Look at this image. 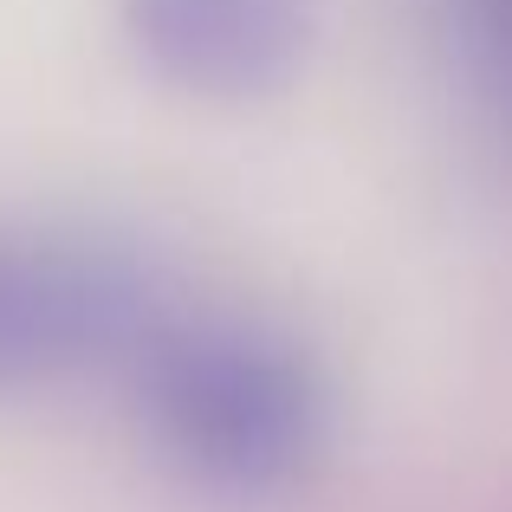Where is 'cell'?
I'll return each mask as SVG.
<instances>
[{"label":"cell","mask_w":512,"mask_h":512,"mask_svg":"<svg viewBox=\"0 0 512 512\" xmlns=\"http://www.w3.org/2000/svg\"><path fill=\"white\" fill-rule=\"evenodd\" d=\"M163 312L130 253L72 234L0 227V396L78 370H124Z\"/></svg>","instance_id":"7a4b0ae2"},{"label":"cell","mask_w":512,"mask_h":512,"mask_svg":"<svg viewBox=\"0 0 512 512\" xmlns=\"http://www.w3.org/2000/svg\"><path fill=\"white\" fill-rule=\"evenodd\" d=\"M454 65L512 137V0H435Z\"/></svg>","instance_id":"277c9868"},{"label":"cell","mask_w":512,"mask_h":512,"mask_svg":"<svg viewBox=\"0 0 512 512\" xmlns=\"http://www.w3.org/2000/svg\"><path fill=\"white\" fill-rule=\"evenodd\" d=\"M150 441L214 493H279L325 435V389L292 338L234 312H163L124 357Z\"/></svg>","instance_id":"6da1fadb"},{"label":"cell","mask_w":512,"mask_h":512,"mask_svg":"<svg viewBox=\"0 0 512 512\" xmlns=\"http://www.w3.org/2000/svg\"><path fill=\"white\" fill-rule=\"evenodd\" d=\"M124 33L169 85L253 98L299 65L305 0H124Z\"/></svg>","instance_id":"3957f363"}]
</instances>
